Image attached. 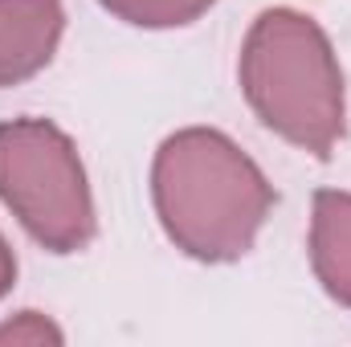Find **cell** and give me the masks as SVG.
Segmentation results:
<instances>
[{
    "mask_svg": "<svg viewBox=\"0 0 351 347\" xmlns=\"http://www.w3.org/2000/svg\"><path fill=\"white\" fill-rule=\"evenodd\" d=\"M152 200L176 250L200 261H237L250 254L278 196L229 135L188 127L156 152Z\"/></svg>",
    "mask_w": 351,
    "mask_h": 347,
    "instance_id": "cell-1",
    "label": "cell"
},
{
    "mask_svg": "<svg viewBox=\"0 0 351 347\" xmlns=\"http://www.w3.org/2000/svg\"><path fill=\"white\" fill-rule=\"evenodd\" d=\"M241 90L269 131L327 160L343 135V74L327 33L294 12L269 8L241 45Z\"/></svg>",
    "mask_w": 351,
    "mask_h": 347,
    "instance_id": "cell-2",
    "label": "cell"
},
{
    "mask_svg": "<svg viewBox=\"0 0 351 347\" xmlns=\"http://www.w3.org/2000/svg\"><path fill=\"white\" fill-rule=\"evenodd\" d=\"M0 200L49 254L94 241V200L78 147L49 119L0 123Z\"/></svg>",
    "mask_w": 351,
    "mask_h": 347,
    "instance_id": "cell-3",
    "label": "cell"
},
{
    "mask_svg": "<svg viewBox=\"0 0 351 347\" xmlns=\"http://www.w3.org/2000/svg\"><path fill=\"white\" fill-rule=\"evenodd\" d=\"M62 0H0V90L41 74L62 41Z\"/></svg>",
    "mask_w": 351,
    "mask_h": 347,
    "instance_id": "cell-4",
    "label": "cell"
},
{
    "mask_svg": "<svg viewBox=\"0 0 351 347\" xmlns=\"http://www.w3.org/2000/svg\"><path fill=\"white\" fill-rule=\"evenodd\" d=\"M311 265L323 290L351 307V192H315L311 213Z\"/></svg>",
    "mask_w": 351,
    "mask_h": 347,
    "instance_id": "cell-5",
    "label": "cell"
},
{
    "mask_svg": "<svg viewBox=\"0 0 351 347\" xmlns=\"http://www.w3.org/2000/svg\"><path fill=\"white\" fill-rule=\"evenodd\" d=\"M106 12H114L127 25H143V29H176V25H192L200 12L213 8V0H98Z\"/></svg>",
    "mask_w": 351,
    "mask_h": 347,
    "instance_id": "cell-6",
    "label": "cell"
},
{
    "mask_svg": "<svg viewBox=\"0 0 351 347\" xmlns=\"http://www.w3.org/2000/svg\"><path fill=\"white\" fill-rule=\"evenodd\" d=\"M0 344H62V331L49 319H41L37 311H25L16 323L0 327Z\"/></svg>",
    "mask_w": 351,
    "mask_h": 347,
    "instance_id": "cell-7",
    "label": "cell"
},
{
    "mask_svg": "<svg viewBox=\"0 0 351 347\" xmlns=\"http://www.w3.org/2000/svg\"><path fill=\"white\" fill-rule=\"evenodd\" d=\"M12 282H16V258H12V250H8V241L0 237V298L12 290Z\"/></svg>",
    "mask_w": 351,
    "mask_h": 347,
    "instance_id": "cell-8",
    "label": "cell"
}]
</instances>
